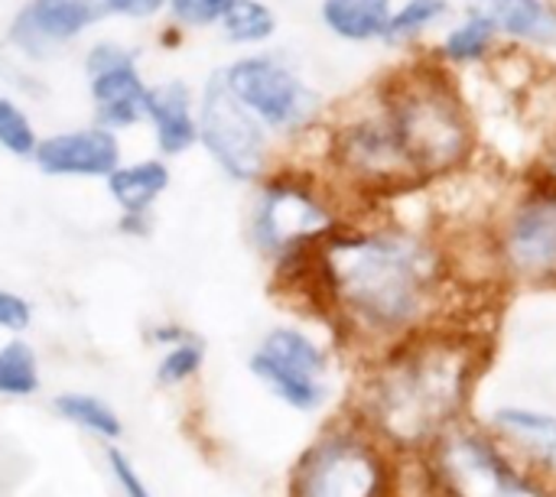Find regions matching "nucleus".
<instances>
[{
	"mask_svg": "<svg viewBox=\"0 0 556 497\" xmlns=\"http://www.w3.org/2000/svg\"><path fill=\"white\" fill-rule=\"evenodd\" d=\"M362 361L446 322H459L453 254L404 225H342L316 251L277 264Z\"/></svg>",
	"mask_w": 556,
	"mask_h": 497,
	"instance_id": "obj_1",
	"label": "nucleus"
},
{
	"mask_svg": "<svg viewBox=\"0 0 556 497\" xmlns=\"http://www.w3.org/2000/svg\"><path fill=\"white\" fill-rule=\"evenodd\" d=\"M489 355V332L469 319L420 332L362 361L349 413L394 456L417 459L453 426L472 420Z\"/></svg>",
	"mask_w": 556,
	"mask_h": 497,
	"instance_id": "obj_2",
	"label": "nucleus"
},
{
	"mask_svg": "<svg viewBox=\"0 0 556 497\" xmlns=\"http://www.w3.org/2000/svg\"><path fill=\"white\" fill-rule=\"evenodd\" d=\"M381 114L417 186L453 176L476 150L469 111L437 68L401 78Z\"/></svg>",
	"mask_w": 556,
	"mask_h": 497,
	"instance_id": "obj_3",
	"label": "nucleus"
},
{
	"mask_svg": "<svg viewBox=\"0 0 556 497\" xmlns=\"http://www.w3.org/2000/svg\"><path fill=\"white\" fill-rule=\"evenodd\" d=\"M420 497H556V479L521 462L485 423L466 420L414 459Z\"/></svg>",
	"mask_w": 556,
	"mask_h": 497,
	"instance_id": "obj_4",
	"label": "nucleus"
},
{
	"mask_svg": "<svg viewBox=\"0 0 556 497\" xmlns=\"http://www.w3.org/2000/svg\"><path fill=\"white\" fill-rule=\"evenodd\" d=\"M401 475L404 459L342 413L296 459L287 497H401Z\"/></svg>",
	"mask_w": 556,
	"mask_h": 497,
	"instance_id": "obj_5",
	"label": "nucleus"
},
{
	"mask_svg": "<svg viewBox=\"0 0 556 497\" xmlns=\"http://www.w3.org/2000/svg\"><path fill=\"white\" fill-rule=\"evenodd\" d=\"M489 257L495 273L525 290H556V179L518 192L492 228Z\"/></svg>",
	"mask_w": 556,
	"mask_h": 497,
	"instance_id": "obj_6",
	"label": "nucleus"
},
{
	"mask_svg": "<svg viewBox=\"0 0 556 497\" xmlns=\"http://www.w3.org/2000/svg\"><path fill=\"white\" fill-rule=\"evenodd\" d=\"M342 228L329 199L306 179H270L254 208V244L270 260L287 264L316 251Z\"/></svg>",
	"mask_w": 556,
	"mask_h": 497,
	"instance_id": "obj_7",
	"label": "nucleus"
},
{
	"mask_svg": "<svg viewBox=\"0 0 556 497\" xmlns=\"http://www.w3.org/2000/svg\"><path fill=\"white\" fill-rule=\"evenodd\" d=\"M248 371L296 413H316L332 397V355L300 326L270 329L251 352Z\"/></svg>",
	"mask_w": 556,
	"mask_h": 497,
	"instance_id": "obj_8",
	"label": "nucleus"
},
{
	"mask_svg": "<svg viewBox=\"0 0 556 497\" xmlns=\"http://www.w3.org/2000/svg\"><path fill=\"white\" fill-rule=\"evenodd\" d=\"M222 78L248 114H254L264 127L280 133L306 127L319 104L316 94L287 65L267 55L241 59Z\"/></svg>",
	"mask_w": 556,
	"mask_h": 497,
	"instance_id": "obj_9",
	"label": "nucleus"
},
{
	"mask_svg": "<svg viewBox=\"0 0 556 497\" xmlns=\"http://www.w3.org/2000/svg\"><path fill=\"white\" fill-rule=\"evenodd\" d=\"M199 140L231 179L248 182L264 173L267 130L254 114H248L235 101L222 75H215L205 88L202 114H199Z\"/></svg>",
	"mask_w": 556,
	"mask_h": 497,
	"instance_id": "obj_10",
	"label": "nucleus"
},
{
	"mask_svg": "<svg viewBox=\"0 0 556 497\" xmlns=\"http://www.w3.org/2000/svg\"><path fill=\"white\" fill-rule=\"evenodd\" d=\"M101 13H108L101 0H29L16 13L10 36L26 55L46 59L88 29Z\"/></svg>",
	"mask_w": 556,
	"mask_h": 497,
	"instance_id": "obj_11",
	"label": "nucleus"
},
{
	"mask_svg": "<svg viewBox=\"0 0 556 497\" xmlns=\"http://www.w3.org/2000/svg\"><path fill=\"white\" fill-rule=\"evenodd\" d=\"M33 160L46 176L108 179L121 166V143L104 127H81L39 140Z\"/></svg>",
	"mask_w": 556,
	"mask_h": 497,
	"instance_id": "obj_12",
	"label": "nucleus"
},
{
	"mask_svg": "<svg viewBox=\"0 0 556 497\" xmlns=\"http://www.w3.org/2000/svg\"><path fill=\"white\" fill-rule=\"evenodd\" d=\"M485 426L531 469L556 479V413L525 404H502Z\"/></svg>",
	"mask_w": 556,
	"mask_h": 497,
	"instance_id": "obj_13",
	"label": "nucleus"
},
{
	"mask_svg": "<svg viewBox=\"0 0 556 497\" xmlns=\"http://www.w3.org/2000/svg\"><path fill=\"white\" fill-rule=\"evenodd\" d=\"M91 98L98 107V124L114 133V130L134 127L137 120L147 117L150 88L140 81V75L130 62V65H117L101 75H91Z\"/></svg>",
	"mask_w": 556,
	"mask_h": 497,
	"instance_id": "obj_14",
	"label": "nucleus"
},
{
	"mask_svg": "<svg viewBox=\"0 0 556 497\" xmlns=\"http://www.w3.org/2000/svg\"><path fill=\"white\" fill-rule=\"evenodd\" d=\"M147 117H150L156 143L166 156H179L199 140V117L192 114L189 88L179 81L150 88Z\"/></svg>",
	"mask_w": 556,
	"mask_h": 497,
	"instance_id": "obj_15",
	"label": "nucleus"
},
{
	"mask_svg": "<svg viewBox=\"0 0 556 497\" xmlns=\"http://www.w3.org/2000/svg\"><path fill=\"white\" fill-rule=\"evenodd\" d=\"M169 186V166L163 160H143L134 166H117L108 176V192L124 212V225L130 231L134 221L147 218L153 202L166 192Z\"/></svg>",
	"mask_w": 556,
	"mask_h": 497,
	"instance_id": "obj_16",
	"label": "nucleus"
},
{
	"mask_svg": "<svg viewBox=\"0 0 556 497\" xmlns=\"http://www.w3.org/2000/svg\"><path fill=\"white\" fill-rule=\"evenodd\" d=\"M469 10L495 33L528 42H551L556 36V13L544 0H469Z\"/></svg>",
	"mask_w": 556,
	"mask_h": 497,
	"instance_id": "obj_17",
	"label": "nucleus"
},
{
	"mask_svg": "<svg viewBox=\"0 0 556 497\" xmlns=\"http://www.w3.org/2000/svg\"><path fill=\"white\" fill-rule=\"evenodd\" d=\"M52 410H55L59 420L72 423L75 430H81V433H88V436L108 443V446H114V443L124 436V423H121L117 410H114L108 400L94 397V394L65 391V394H59V397L52 400Z\"/></svg>",
	"mask_w": 556,
	"mask_h": 497,
	"instance_id": "obj_18",
	"label": "nucleus"
},
{
	"mask_svg": "<svg viewBox=\"0 0 556 497\" xmlns=\"http://www.w3.org/2000/svg\"><path fill=\"white\" fill-rule=\"evenodd\" d=\"M323 20L345 39H375L388 33L391 0H323Z\"/></svg>",
	"mask_w": 556,
	"mask_h": 497,
	"instance_id": "obj_19",
	"label": "nucleus"
},
{
	"mask_svg": "<svg viewBox=\"0 0 556 497\" xmlns=\"http://www.w3.org/2000/svg\"><path fill=\"white\" fill-rule=\"evenodd\" d=\"M42 374H39V358L29 342L10 339L0 345V397L3 400H26L39 394Z\"/></svg>",
	"mask_w": 556,
	"mask_h": 497,
	"instance_id": "obj_20",
	"label": "nucleus"
},
{
	"mask_svg": "<svg viewBox=\"0 0 556 497\" xmlns=\"http://www.w3.org/2000/svg\"><path fill=\"white\" fill-rule=\"evenodd\" d=\"M205 368V345L199 339H182L173 348H163V358L156 365V384L163 387H182L195 381Z\"/></svg>",
	"mask_w": 556,
	"mask_h": 497,
	"instance_id": "obj_21",
	"label": "nucleus"
},
{
	"mask_svg": "<svg viewBox=\"0 0 556 497\" xmlns=\"http://www.w3.org/2000/svg\"><path fill=\"white\" fill-rule=\"evenodd\" d=\"M222 26H225L228 39H235V42H261L274 33L277 20L257 0H231L222 16Z\"/></svg>",
	"mask_w": 556,
	"mask_h": 497,
	"instance_id": "obj_22",
	"label": "nucleus"
},
{
	"mask_svg": "<svg viewBox=\"0 0 556 497\" xmlns=\"http://www.w3.org/2000/svg\"><path fill=\"white\" fill-rule=\"evenodd\" d=\"M0 146L10 156H36L39 137L20 104L10 98H0Z\"/></svg>",
	"mask_w": 556,
	"mask_h": 497,
	"instance_id": "obj_23",
	"label": "nucleus"
},
{
	"mask_svg": "<svg viewBox=\"0 0 556 497\" xmlns=\"http://www.w3.org/2000/svg\"><path fill=\"white\" fill-rule=\"evenodd\" d=\"M446 7H450L446 0H407L397 13H391V23H388L384 39H391V42L414 39L430 23H437L446 13Z\"/></svg>",
	"mask_w": 556,
	"mask_h": 497,
	"instance_id": "obj_24",
	"label": "nucleus"
},
{
	"mask_svg": "<svg viewBox=\"0 0 556 497\" xmlns=\"http://www.w3.org/2000/svg\"><path fill=\"white\" fill-rule=\"evenodd\" d=\"M492 39H495V29H492L485 20L469 16L463 26H456V29L446 36L443 52H446V59H453V62H476V59H482V55L492 49Z\"/></svg>",
	"mask_w": 556,
	"mask_h": 497,
	"instance_id": "obj_25",
	"label": "nucleus"
},
{
	"mask_svg": "<svg viewBox=\"0 0 556 497\" xmlns=\"http://www.w3.org/2000/svg\"><path fill=\"white\" fill-rule=\"evenodd\" d=\"M104 459H108V469H111L114 485L121 488V497H153V492L147 488V482L140 479V472L134 469V462L117 446H111L104 453Z\"/></svg>",
	"mask_w": 556,
	"mask_h": 497,
	"instance_id": "obj_26",
	"label": "nucleus"
},
{
	"mask_svg": "<svg viewBox=\"0 0 556 497\" xmlns=\"http://www.w3.org/2000/svg\"><path fill=\"white\" fill-rule=\"evenodd\" d=\"M231 0H169L176 20L182 23H192V26H202V23H215L225 16Z\"/></svg>",
	"mask_w": 556,
	"mask_h": 497,
	"instance_id": "obj_27",
	"label": "nucleus"
},
{
	"mask_svg": "<svg viewBox=\"0 0 556 497\" xmlns=\"http://www.w3.org/2000/svg\"><path fill=\"white\" fill-rule=\"evenodd\" d=\"M33 322V306L13 290H0V332H26Z\"/></svg>",
	"mask_w": 556,
	"mask_h": 497,
	"instance_id": "obj_28",
	"label": "nucleus"
},
{
	"mask_svg": "<svg viewBox=\"0 0 556 497\" xmlns=\"http://www.w3.org/2000/svg\"><path fill=\"white\" fill-rule=\"evenodd\" d=\"M130 62H134V52H127V49H121V46H114V42H101V46H94V49L88 52L85 68H88V75H101V72H108V68L130 65Z\"/></svg>",
	"mask_w": 556,
	"mask_h": 497,
	"instance_id": "obj_29",
	"label": "nucleus"
},
{
	"mask_svg": "<svg viewBox=\"0 0 556 497\" xmlns=\"http://www.w3.org/2000/svg\"><path fill=\"white\" fill-rule=\"evenodd\" d=\"M108 13H121V16H134V20H143V16H153L163 10L166 0H101Z\"/></svg>",
	"mask_w": 556,
	"mask_h": 497,
	"instance_id": "obj_30",
	"label": "nucleus"
},
{
	"mask_svg": "<svg viewBox=\"0 0 556 497\" xmlns=\"http://www.w3.org/2000/svg\"><path fill=\"white\" fill-rule=\"evenodd\" d=\"M150 339H153L156 345H163V348H173V345H179L182 339H189V332L179 329V326H160V329H153Z\"/></svg>",
	"mask_w": 556,
	"mask_h": 497,
	"instance_id": "obj_31",
	"label": "nucleus"
},
{
	"mask_svg": "<svg viewBox=\"0 0 556 497\" xmlns=\"http://www.w3.org/2000/svg\"><path fill=\"white\" fill-rule=\"evenodd\" d=\"M554 179H556V169H554Z\"/></svg>",
	"mask_w": 556,
	"mask_h": 497,
	"instance_id": "obj_32",
	"label": "nucleus"
}]
</instances>
